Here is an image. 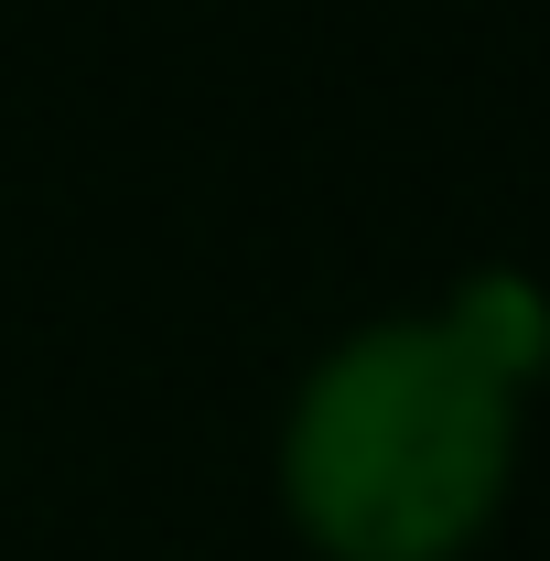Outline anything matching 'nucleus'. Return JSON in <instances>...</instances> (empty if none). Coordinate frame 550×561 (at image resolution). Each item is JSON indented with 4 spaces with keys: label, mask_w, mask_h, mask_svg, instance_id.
Listing matches in <instances>:
<instances>
[{
    "label": "nucleus",
    "mask_w": 550,
    "mask_h": 561,
    "mask_svg": "<svg viewBox=\"0 0 550 561\" xmlns=\"http://www.w3.org/2000/svg\"><path fill=\"white\" fill-rule=\"evenodd\" d=\"M529 400L443 313H378L280 411V518L313 561H465L507 518Z\"/></svg>",
    "instance_id": "obj_1"
},
{
    "label": "nucleus",
    "mask_w": 550,
    "mask_h": 561,
    "mask_svg": "<svg viewBox=\"0 0 550 561\" xmlns=\"http://www.w3.org/2000/svg\"><path fill=\"white\" fill-rule=\"evenodd\" d=\"M432 313H443V324H454V335H465V346H475L518 400L550 378V291L529 271H465Z\"/></svg>",
    "instance_id": "obj_2"
}]
</instances>
